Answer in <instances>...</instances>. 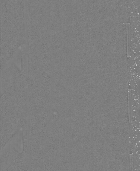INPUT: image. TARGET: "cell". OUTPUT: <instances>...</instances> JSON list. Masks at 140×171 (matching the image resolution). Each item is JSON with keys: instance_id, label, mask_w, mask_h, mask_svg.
Returning <instances> with one entry per match:
<instances>
[{"instance_id": "1", "label": "cell", "mask_w": 140, "mask_h": 171, "mask_svg": "<svg viewBox=\"0 0 140 171\" xmlns=\"http://www.w3.org/2000/svg\"><path fill=\"white\" fill-rule=\"evenodd\" d=\"M130 24H127V57H130Z\"/></svg>"}]
</instances>
